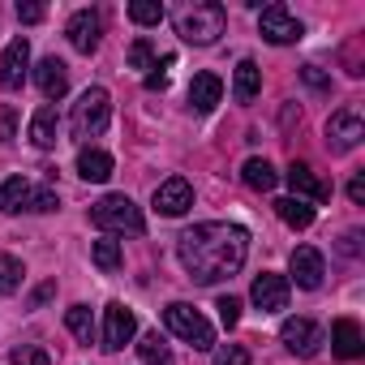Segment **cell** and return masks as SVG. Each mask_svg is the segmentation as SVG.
<instances>
[{
    "label": "cell",
    "instance_id": "7",
    "mask_svg": "<svg viewBox=\"0 0 365 365\" xmlns=\"http://www.w3.org/2000/svg\"><path fill=\"white\" fill-rule=\"evenodd\" d=\"M133 335H138V318H133V309L120 305V301H112L108 314H103V348H108V352H120Z\"/></svg>",
    "mask_w": 365,
    "mask_h": 365
},
{
    "label": "cell",
    "instance_id": "14",
    "mask_svg": "<svg viewBox=\"0 0 365 365\" xmlns=\"http://www.w3.org/2000/svg\"><path fill=\"white\" fill-rule=\"evenodd\" d=\"M35 86L43 91V99H65V91H69V65L61 56H43L35 65Z\"/></svg>",
    "mask_w": 365,
    "mask_h": 365
},
{
    "label": "cell",
    "instance_id": "33",
    "mask_svg": "<svg viewBox=\"0 0 365 365\" xmlns=\"http://www.w3.org/2000/svg\"><path fill=\"white\" fill-rule=\"evenodd\" d=\"M215 309H220V322H224L228 331L241 322V301H237V297H220V301H215Z\"/></svg>",
    "mask_w": 365,
    "mask_h": 365
},
{
    "label": "cell",
    "instance_id": "5",
    "mask_svg": "<svg viewBox=\"0 0 365 365\" xmlns=\"http://www.w3.org/2000/svg\"><path fill=\"white\" fill-rule=\"evenodd\" d=\"M163 322H168L172 335H180L185 344H194L198 352L215 348V331H211V322H207L194 305H185V301H172V305L163 309Z\"/></svg>",
    "mask_w": 365,
    "mask_h": 365
},
{
    "label": "cell",
    "instance_id": "37",
    "mask_svg": "<svg viewBox=\"0 0 365 365\" xmlns=\"http://www.w3.org/2000/svg\"><path fill=\"white\" fill-rule=\"evenodd\" d=\"M14 120H18L14 108H0V142H9V138H14Z\"/></svg>",
    "mask_w": 365,
    "mask_h": 365
},
{
    "label": "cell",
    "instance_id": "8",
    "mask_svg": "<svg viewBox=\"0 0 365 365\" xmlns=\"http://www.w3.org/2000/svg\"><path fill=\"white\" fill-rule=\"evenodd\" d=\"M26 73H31V43L18 35L5 48V56H0V86H5V91H22L26 86Z\"/></svg>",
    "mask_w": 365,
    "mask_h": 365
},
{
    "label": "cell",
    "instance_id": "21",
    "mask_svg": "<svg viewBox=\"0 0 365 365\" xmlns=\"http://www.w3.org/2000/svg\"><path fill=\"white\" fill-rule=\"evenodd\" d=\"M31 180L26 176H9V180H0V211L14 215V211H26V198H31Z\"/></svg>",
    "mask_w": 365,
    "mask_h": 365
},
{
    "label": "cell",
    "instance_id": "29",
    "mask_svg": "<svg viewBox=\"0 0 365 365\" xmlns=\"http://www.w3.org/2000/svg\"><path fill=\"white\" fill-rule=\"evenodd\" d=\"M91 258H95V267H99V271H116V267H120V245H116L112 237H103V241H95Z\"/></svg>",
    "mask_w": 365,
    "mask_h": 365
},
{
    "label": "cell",
    "instance_id": "6",
    "mask_svg": "<svg viewBox=\"0 0 365 365\" xmlns=\"http://www.w3.org/2000/svg\"><path fill=\"white\" fill-rule=\"evenodd\" d=\"M258 31H262V39H267V43H275V48L297 43V39L305 35V26L292 18V9H288V5H279V0L258 14Z\"/></svg>",
    "mask_w": 365,
    "mask_h": 365
},
{
    "label": "cell",
    "instance_id": "4",
    "mask_svg": "<svg viewBox=\"0 0 365 365\" xmlns=\"http://www.w3.org/2000/svg\"><path fill=\"white\" fill-rule=\"evenodd\" d=\"M91 224L103 228V232H133V237L146 232L142 211H138L133 198H125V194H108V198H99V202L91 207Z\"/></svg>",
    "mask_w": 365,
    "mask_h": 365
},
{
    "label": "cell",
    "instance_id": "25",
    "mask_svg": "<svg viewBox=\"0 0 365 365\" xmlns=\"http://www.w3.org/2000/svg\"><path fill=\"white\" fill-rule=\"evenodd\" d=\"M65 327L78 335V344H91V339H95V318H91L86 305H69V309H65Z\"/></svg>",
    "mask_w": 365,
    "mask_h": 365
},
{
    "label": "cell",
    "instance_id": "40",
    "mask_svg": "<svg viewBox=\"0 0 365 365\" xmlns=\"http://www.w3.org/2000/svg\"><path fill=\"white\" fill-rule=\"evenodd\" d=\"M146 86H150V91H163V86H168V73H163V69H159V73H150V78H146Z\"/></svg>",
    "mask_w": 365,
    "mask_h": 365
},
{
    "label": "cell",
    "instance_id": "3",
    "mask_svg": "<svg viewBox=\"0 0 365 365\" xmlns=\"http://www.w3.org/2000/svg\"><path fill=\"white\" fill-rule=\"evenodd\" d=\"M108 120H112V95L103 91V86H91V91H82V99L73 103V116H69V129H73V138H99L103 129H108Z\"/></svg>",
    "mask_w": 365,
    "mask_h": 365
},
{
    "label": "cell",
    "instance_id": "22",
    "mask_svg": "<svg viewBox=\"0 0 365 365\" xmlns=\"http://www.w3.org/2000/svg\"><path fill=\"white\" fill-rule=\"evenodd\" d=\"M258 91H262V69H258L254 61H241V65H237V82H232L237 103H254Z\"/></svg>",
    "mask_w": 365,
    "mask_h": 365
},
{
    "label": "cell",
    "instance_id": "36",
    "mask_svg": "<svg viewBox=\"0 0 365 365\" xmlns=\"http://www.w3.org/2000/svg\"><path fill=\"white\" fill-rule=\"evenodd\" d=\"M43 18H48V9H43V5H18V22L35 26V22H43Z\"/></svg>",
    "mask_w": 365,
    "mask_h": 365
},
{
    "label": "cell",
    "instance_id": "35",
    "mask_svg": "<svg viewBox=\"0 0 365 365\" xmlns=\"http://www.w3.org/2000/svg\"><path fill=\"white\" fill-rule=\"evenodd\" d=\"M301 78H305V82H309L314 91H331V78H327V73H322L318 65H305V69H301Z\"/></svg>",
    "mask_w": 365,
    "mask_h": 365
},
{
    "label": "cell",
    "instance_id": "16",
    "mask_svg": "<svg viewBox=\"0 0 365 365\" xmlns=\"http://www.w3.org/2000/svg\"><path fill=\"white\" fill-rule=\"evenodd\" d=\"M284 176H288V185H292V198H301V202H327L331 198V185H322L309 163H292Z\"/></svg>",
    "mask_w": 365,
    "mask_h": 365
},
{
    "label": "cell",
    "instance_id": "26",
    "mask_svg": "<svg viewBox=\"0 0 365 365\" xmlns=\"http://www.w3.org/2000/svg\"><path fill=\"white\" fill-rule=\"evenodd\" d=\"M138 356H142L146 365H172V352H168V344H163L159 331H150V335L138 339Z\"/></svg>",
    "mask_w": 365,
    "mask_h": 365
},
{
    "label": "cell",
    "instance_id": "20",
    "mask_svg": "<svg viewBox=\"0 0 365 365\" xmlns=\"http://www.w3.org/2000/svg\"><path fill=\"white\" fill-rule=\"evenodd\" d=\"M39 150H52L56 146V108L52 103H43L35 116H31V133H26Z\"/></svg>",
    "mask_w": 365,
    "mask_h": 365
},
{
    "label": "cell",
    "instance_id": "18",
    "mask_svg": "<svg viewBox=\"0 0 365 365\" xmlns=\"http://www.w3.org/2000/svg\"><path fill=\"white\" fill-rule=\"evenodd\" d=\"M220 99H224V82L215 73H194V82H190V108L207 116V112H215Z\"/></svg>",
    "mask_w": 365,
    "mask_h": 365
},
{
    "label": "cell",
    "instance_id": "11",
    "mask_svg": "<svg viewBox=\"0 0 365 365\" xmlns=\"http://www.w3.org/2000/svg\"><path fill=\"white\" fill-rule=\"evenodd\" d=\"M365 138V125H361V116L356 112H335L331 120H327V150H335V155H344V150H352L356 142Z\"/></svg>",
    "mask_w": 365,
    "mask_h": 365
},
{
    "label": "cell",
    "instance_id": "30",
    "mask_svg": "<svg viewBox=\"0 0 365 365\" xmlns=\"http://www.w3.org/2000/svg\"><path fill=\"white\" fill-rule=\"evenodd\" d=\"M61 202H56V190L52 185H39V190H31V198H26V211H39V215H48V211H56Z\"/></svg>",
    "mask_w": 365,
    "mask_h": 365
},
{
    "label": "cell",
    "instance_id": "28",
    "mask_svg": "<svg viewBox=\"0 0 365 365\" xmlns=\"http://www.w3.org/2000/svg\"><path fill=\"white\" fill-rule=\"evenodd\" d=\"M129 18H133L138 26H159V22H163V5H159V0H133V5H129Z\"/></svg>",
    "mask_w": 365,
    "mask_h": 365
},
{
    "label": "cell",
    "instance_id": "15",
    "mask_svg": "<svg viewBox=\"0 0 365 365\" xmlns=\"http://www.w3.org/2000/svg\"><path fill=\"white\" fill-rule=\"evenodd\" d=\"M288 267H292V279H297L301 288H318L322 275H327V262H322V254H318L314 245H297L292 258H288Z\"/></svg>",
    "mask_w": 365,
    "mask_h": 365
},
{
    "label": "cell",
    "instance_id": "10",
    "mask_svg": "<svg viewBox=\"0 0 365 365\" xmlns=\"http://www.w3.org/2000/svg\"><path fill=\"white\" fill-rule=\"evenodd\" d=\"M190 207H194V190H190V180H185V176H168L163 185L155 190V211L168 215V220L185 215Z\"/></svg>",
    "mask_w": 365,
    "mask_h": 365
},
{
    "label": "cell",
    "instance_id": "38",
    "mask_svg": "<svg viewBox=\"0 0 365 365\" xmlns=\"http://www.w3.org/2000/svg\"><path fill=\"white\" fill-rule=\"evenodd\" d=\"M339 250H344L348 258H356V254H361V232H344V241H339Z\"/></svg>",
    "mask_w": 365,
    "mask_h": 365
},
{
    "label": "cell",
    "instance_id": "12",
    "mask_svg": "<svg viewBox=\"0 0 365 365\" xmlns=\"http://www.w3.org/2000/svg\"><path fill=\"white\" fill-rule=\"evenodd\" d=\"M288 279L284 275H275V271H262L258 279H254V288H250V297H254V305L262 309V314H279V309H288Z\"/></svg>",
    "mask_w": 365,
    "mask_h": 365
},
{
    "label": "cell",
    "instance_id": "1",
    "mask_svg": "<svg viewBox=\"0 0 365 365\" xmlns=\"http://www.w3.org/2000/svg\"><path fill=\"white\" fill-rule=\"evenodd\" d=\"M245 254H250V232L237 224H194L176 241V258L194 284L232 279L245 267Z\"/></svg>",
    "mask_w": 365,
    "mask_h": 365
},
{
    "label": "cell",
    "instance_id": "39",
    "mask_svg": "<svg viewBox=\"0 0 365 365\" xmlns=\"http://www.w3.org/2000/svg\"><path fill=\"white\" fill-rule=\"evenodd\" d=\"M348 198H352L356 207L365 202V176H352V180H348Z\"/></svg>",
    "mask_w": 365,
    "mask_h": 365
},
{
    "label": "cell",
    "instance_id": "13",
    "mask_svg": "<svg viewBox=\"0 0 365 365\" xmlns=\"http://www.w3.org/2000/svg\"><path fill=\"white\" fill-rule=\"evenodd\" d=\"M279 339H284L288 352H297V356H314L318 344H322V331H318V322H309V318H284Z\"/></svg>",
    "mask_w": 365,
    "mask_h": 365
},
{
    "label": "cell",
    "instance_id": "34",
    "mask_svg": "<svg viewBox=\"0 0 365 365\" xmlns=\"http://www.w3.org/2000/svg\"><path fill=\"white\" fill-rule=\"evenodd\" d=\"M215 365H250V352L241 344H224L215 348Z\"/></svg>",
    "mask_w": 365,
    "mask_h": 365
},
{
    "label": "cell",
    "instance_id": "32",
    "mask_svg": "<svg viewBox=\"0 0 365 365\" xmlns=\"http://www.w3.org/2000/svg\"><path fill=\"white\" fill-rule=\"evenodd\" d=\"M9 361H14V365H48L52 356H48L43 348H35V344H22V348L9 352Z\"/></svg>",
    "mask_w": 365,
    "mask_h": 365
},
{
    "label": "cell",
    "instance_id": "19",
    "mask_svg": "<svg viewBox=\"0 0 365 365\" xmlns=\"http://www.w3.org/2000/svg\"><path fill=\"white\" fill-rule=\"evenodd\" d=\"M78 176L82 180H95V185H99V180H108L112 176V155L108 150H95V146H82L78 150Z\"/></svg>",
    "mask_w": 365,
    "mask_h": 365
},
{
    "label": "cell",
    "instance_id": "17",
    "mask_svg": "<svg viewBox=\"0 0 365 365\" xmlns=\"http://www.w3.org/2000/svg\"><path fill=\"white\" fill-rule=\"evenodd\" d=\"M331 348H335V356H344V361H356V356L365 352V335H361L356 318L331 322Z\"/></svg>",
    "mask_w": 365,
    "mask_h": 365
},
{
    "label": "cell",
    "instance_id": "27",
    "mask_svg": "<svg viewBox=\"0 0 365 365\" xmlns=\"http://www.w3.org/2000/svg\"><path fill=\"white\" fill-rule=\"evenodd\" d=\"M22 262L14 258V254H0V297H9V292H18L22 288Z\"/></svg>",
    "mask_w": 365,
    "mask_h": 365
},
{
    "label": "cell",
    "instance_id": "9",
    "mask_svg": "<svg viewBox=\"0 0 365 365\" xmlns=\"http://www.w3.org/2000/svg\"><path fill=\"white\" fill-rule=\"evenodd\" d=\"M65 35H69V43H73L82 56H91V52H99V39H103V18H99L95 9H78V14L69 18Z\"/></svg>",
    "mask_w": 365,
    "mask_h": 365
},
{
    "label": "cell",
    "instance_id": "23",
    "mask_svg": "<svg viewBox=\"0 0 365 365\" xmlns=\"http://www.w3.org/2000/svg\"><path fill=\"white\" fill-rule=\"evenodd\" d=\"M241 176H245V185L258 190V194H271V190L279 185V172H275L267 159H250V163L241 168Z\"/></svg>",
    "mask_w": 365,
    "mask_h": 365
},
{
    "label": "cell",
    "instance_id": "24",
    "mask_svg": "<svg viewBox=\"0 0 365 365\" xmlns=\"http://www.w3.org/2000/svg\"><path fill=\"white\" fill-rule=\"evenodd\" d=\"M275 211H279V220H284L288 228H309V224H314V207L301 202V198H279Z\"/></svg>",
    "mask_w": 365,
    "mask_h": 365
},
{
    "label": "cell",
    "instance_id": "31",
    "mask_svg": "<svg viewBox=\"0 0 365 365\" xmlns=\"http://www.w3.org/2000/svg\"><path fill=\"white\" fill-rule=\"evenodd\" d=\"M129 69H155V48H150V39H138V43L129 48Z\"/></svg>",
    "mask_w": 365,
    "mask_h": 365
},
{
    "label": "cell",
    "instance_id": "2",
    "mask_svg": "<svg viewBox=\"0 0 365 365\" xmlns=\"http://www.w3.org/2000/svg\"><path fill=\"white\" fill-rule=\"evenodd\" d=\"M224 22H228L224 5H215V0H194V5H185L176 14V35L194 48H207L224 35Z\"/></svg>",
    "mask_w": 365,
    "mask_h": 365
}]
</instances>
